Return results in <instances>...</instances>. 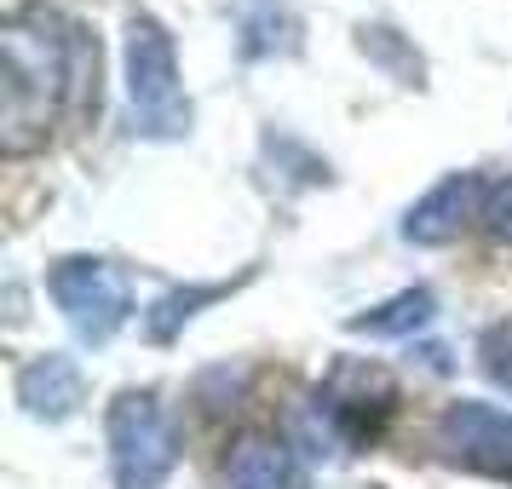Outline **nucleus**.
<instances>
[{
    "label": "nucleus",
    "mask_w": 512,
    "mask_h": 489,
    "mask_svg": "<svg viewBox=\"0 0 512 489\" xmlns=\"http://www.w3.org/2000/svg\"><path fill=\"white\" fill-rule=\"evenodd\" d=\"M18 403H24L35 420L75 415V403H81V369H75L70 357H35V363H24V374H18Z\"/></svg>",
    "instance_id": "9"
},
{
    "label": "nucleus",
    "mask_w": 512,
    "mask_h": 489,
    "mask_svg": "<svg viewBox=\"0 0 512 489\" xmlns=\"http://www.w3.org/2000/svg\"><path fill=\"white\" fill-rule=\"evenodd\" d=\"M225 484L231 489H311V472H305L300 449L288 438L248 432L231 449V461H225Z\"/></svg>",
    "instance_id": "8"
},
{
    "label": "nucleus",
    "mask_w": 512,
    "mask_h": 489,
    "mask_svg": "<svg viewBox=\"0 0 512 489\" xmlns=\"http://www.w3.org/2000/svg\"><path fill=\"white\" fill-rule=\"evenodd\" d=\"M438 449L449 461L472 466V472H489V478H507L512 484V415L495 409V403H449L438 415Z\"/></svg>",
    "instance_id": "6"
},
{
    "label": "nucleus",
    "mask_w": 512,
    "mask_h": 489,
    "mask_svg": "<svg viewBox=\"0 0 512 489\" xmlns=\"http://www.w3.org/2000/svg\"><path fill=\"white\" fill-rule=\"evenodd\" d=\"M87 64L98 70V47H87L81 29L64 24V12H52L47 0H24L6 18L0 29V81H6L0 144L6 156H29L52 139Z\"/></svg>",
    "instance_id": "1"
},
{
    "label": "nucleus",
    "mask_w": 512,
    "mask_h": 489,
    "mask_svg": "<svg viewBox=\"0 0 512 489\" xmlns=\"http://www.w3.org/2000/svg\"><path fill=\"white\" fill-rule=\"evenodd\" d=\"M47 288H52V305L64 311V323L75 328L81 346H104L121 323H127V282L110 259H93V254H70L58 259L47 271Z\"/></svg>",
    "instance_id": "4"
},
{
    "label": "nucleus",
    "mask_w": 512,
    "mask_h": 489,
    "mask_svg": "<svg viewBox=\"0 0 512 489\" xmlns=\"http://www.w3.org/2000/svg\"><path fill=\"white\" fill-rule=\"evenodd\" d=\"M127 110L139 139H185L190 133V104L179 87V52L162 18L133 12L127 18Z\"/></svg>",
    "instance_id": "2"
},
{
    "label": "nucleus",
    "mask_w": 512,
    "mask_h": 489,
    "mask_svg": "<svg viewBox=\"0 0 512 489\" xmlns=\"http://www.w3.org/2000/svg\"><path fill=\"white\" fill-rule=\"evenodd\" d=\"M484 231L495 236V242H512V179H501V185L489 190V208H484Z\"/></svg>",
    "instance_id": "13"
},
{
    "label": "nucleus",
    "mask_w": 512,
    "mask_h": 489,
    "mask_svg": "<svg viewBox=\"0 0 512 489\" xmlns=\"http://www.w3.org/2000/svg\"><path fill=\"white\" fill-rule=\"evenodd\" d=\"M219 294H231L225 282H208V288H179V294H167V300H156L150 305V340H173L179 328L196 317V305H208V300H219Z\"/></svg>",
    "instance_id": "11"
},
{
    "label": "nucleus",
    "mask_w": 512,
    "mask_h": 489,
    "mask_svg": "<svg viewBox=\"0 0 512 489\" xmlns=\"http://www.w3.org/2000/svg\"><path fill=\"white\" fill-rule=\"evenodd\" d=\"M110 472L116 489H167L173 466H179V432L167 409L150 392H121L110 403Z\"/></svg>",
    "instance_id": "3"
},
{
    "label": "nucleus",
    "mask_w": 512,
    "mask_h": 489,
    "mask_svg": "<svg viewBox=\"0 0 512 489\" xmlns=\"http://www.w3.org/2000/svg\"><path fill=\"white\" fill-rule=\"evenodd\" d=\"M478 357H484V374H489V380H495L501 392H512V317H501V323L484 328Z\"/></svg>",
    "instance_id": "12"
},
{
    "label": "nucleus",
    "mask_w": 512,
    "mask_h": 489,
    "mask_svg": "<svg viewBox=\"0 0 512 489\" xmlns=\"http://www.w3.org/2000/svg\"><path fill=\"white\" fill-rule=\"evenodd\" d=\"M432 311H438V300H432V288H403V294H392L386 305H374V311H363V317H351V334H369V340H403V334H415V328L432 323Z\"/></svg>",
    "instance_id": "10"
},
{
    "label": "nucleus",
    "mask_w": 512,
    "mask_h": 489,
    "mask_svg": "<svg viewBox=\"0 0 512 489\" xmlns=\"http://www.w3.org/2000/svg\"><path fill=\"white\" fill-rule=\"evenodd\" d=\"M392 403H397V386L386 380V369H369V363H340L317 386V415H323L328 438L346 443V449H363V443L380 438Z\"/></svg>",
    "instance_id": "5"
},
{
    "label": "nucleus",
    "mask_w": 512,
    "mask_h": 489,
    "mask_svg": "<svg viewBox=\"0 0 512 489\" xmlns=\"http://www.w3.org/2000/svg\"><path fill=\"white\" fill-rule=\"evenodd\" d=\"M484 208H489L484 179H478V173H449V179H438V185L409 208L403 236L420 242V248H443V242H455L472 219H484Z\"/></svg>",
    "instance_id": "7"
}]
</instances>
